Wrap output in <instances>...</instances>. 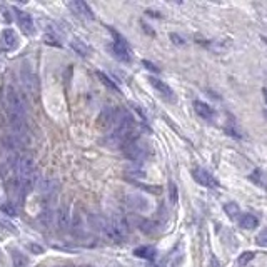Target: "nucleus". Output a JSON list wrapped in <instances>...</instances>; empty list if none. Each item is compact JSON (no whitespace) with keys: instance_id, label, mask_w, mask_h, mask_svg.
Listing matches in <instances>:
<instances>
[{"instance_id":"f257e3e1","label":"nucleus","mask_w":267,"mask_h":267,"mask_svg":"<svg viewBox=\"0 0 267 267\" xmlns=\"http://www.w3.org/2000/svg\"><path fill=\"white\" fill-rule=\"evenodd\" d=\"M4 108L10 120V126L26 124L27 117V102L20 92H17L14 87H7L4 92Z\"/></svg>"},{"instance_id":"f03ea898","label":"nucleus","mask_w":267,"mask_h":267,"mask_svg":"<svg viewBox=\"0 0 267 267\" xmlns=\"http://www.w3.org/2000/svg\"><path fill=\"white\" fill-rule=\"evenodd\" d=\"M17 172V189L22 197L27 196L28 192L36 187V164H34L30 156H20L17 157L16 164Z\"/></svg>"},{"instance_id":"7ed1b4c3","label":"nucleus","mask_w":267,"mask_h":267,"mask_svg":"<svg viewBox=\"0 0 267 267\" xmlns=\"http://www.w3.org/2000/svg\"><path fill=\"white\" fill-rule=\"evenodd\" d=\"M124 149V154L128 160L136 162V164H142V162L147 160V157H149V149H147V146L144 142H140L139 139L128 142L122 147Z\"/></svg>"},{"instance_id":"20e7f679","label":"nucleus","mask_w":267,"mask_h":267,"mask_svg":"<svg viewBox=\"0 0 267 267\" xmlns=\"http://www.w3.org/2000/svg\"><path fill=\"white\" fill-rule=\"evenodd\" d=\"M112 32V36H114V44H112V50H114V56H116L118 60H122V62H130L132 60V56H130V48H128L127 46V42H126V38H124L120 34H117V32Z\"/></svg>"},{"instance_id":"39448f33","label":"nucleus","mask_w":267,"mask_h":267,"mask_svg":"<svg viewBox=\"0 0 267 267\" xmlns=\"http://www.w3.org/2000/svg\"><path fill=\"white\" fill-rule=\"evenodd\" d=\"M192 177H194V180L197 184H200L202 187H207V189H217L219 187V180L216 179L214 174H210L207 169H194L192 170Z\"/></svg>"},{"instance_id":"423d86ee","label":"nucleus","mask_w":267,"mask_h":267,"mask_svg":"<svg viewBox=\"0 0 267 267\" xmlns=\"http://www.w3.org/2000/svg\"><path fill=\"white\" fill-rule=\"evenodd\" d=\"M18 44H20V40H18L17 32L14 28H4L2 36H0V47H2V50L14 52L18 47Z\"/></svg>"},{"instance_id":"0eeeda50","label":"nucleus","mask_w":267,"mask_h":267,"mask_svg":"<svg viewBox=\"0 0 267 267\" xmlns=\"http://www.w3.org/2000/svg\"><path fill=\"white\" fill-rule=\"evenodd\" d=\"M149 84L156 88L157 92H159V96H162V97L166 98V100H170V102L176 100L174 90H172V88L167 86L164 80H160V78H156V77H149Z\"/></svg>"},{"instance_id":"6e6552de","label":"nucleus","mask_w":267,"mask_h":267,"mask_svg":"<svg viewBox=\"0 0 267 267\" xmlns=\"http://www.w3.org/2000/svg\"><path fill=\"white\" fill-rule=\"evenodd\" d=\"M117 116H118V112L114 107H106L100 112V116H98V120H97L98 127H102V128L114 127V124L117 120Z\"/></svg>"},{"instance_id":"1a4fd4ad","label":"nucleus","mask_w":267,"mask_h":267,"mask_svg":"<svg viewBox=\"0 0 267 267\" xmlns=\"http://www.w3.org/2000/svg\"><path fill=\"white\" fill-rule=\"evenodd\" d=\"M127 204L130 206L134 210H139V212H146V210L150 209L149 200L140 194H128L127 196Z\"/></svg>"},{"instance_id":"9d476101","label":"nucleus","mask_w":267,"mask_h":267,"mask_svg":"<svg viewBox=\"0 0 267 267\" xmlns=\"http://www.w3.org/2000/svg\"><path fill=\"white\" fill-rule=\"evenodd\" d=\"M16 17H17V22L18 26L22 27V30L26 34H34L36 30V27H34V18L30 17V14L20 10V8H16Z\"/></svg>"},{"instance_id":"9b49d317","label":"nucleus","mask_w":267,"mask_h":267,"mask_svg":"<svg viewBox=\"0 0 267 267\" xmlns=\"http://www.w3.org/2000/svg\"><path fill=\"white\" fill-rule=\"evenodd\" d=\"M68 6V8L76 14V16H78V17H86V18H94V14H92V8L87 6L86 2H68L67 4Z\"/></svg>"},{"instance_id":"f8f14e48","label":"nucleus","mask_w":267,"mask_h":267,"mask_svg":"<svg viewBox=\"0 0 267 267\" xmlns=\"http://www.w3.org/2000/svg\"><path fill=\"white\" fill-rule=\"evenodd\" d=\"M194 110L199 117L206 118V120H210V118H214L216 116V110L212 108L209 104L206 102H200V100H196L194 102Z\"/></svg>"},{"instance_id":"ddd939ff","label":"nucleus","mask_w":267,"mask_h":267,"mask_svg":"<svg viewBox=\"0 0 267 267\" xmlns=\"http://www.w3.org/2000/svg\"><path fill=\"white\" fill-rule=\"evenodd\" d=\"M239 227L244 230H252L259 227V217L254 214H242L239 216Z\"/></svg>"},{"instance_id":"4468645a","label":"nucleus","mask_w":267,"mask_h":267,"mask_svg":"<svg viewBox=\"0 0 267 267\" xmlns=\"http://www.w3.org/2000/svg\"><path fill=\"white\" fill-rule=\"evenodd\" d=\"M134 254L137 257H140V259L152 260V259H156L157 250H156V247H152V246H142V247H137V249L134 250Z\"/></svg>"},{"instance_id":"2eb2a0df","label":"nucleus","mask_w":267,"mask_h":267,"mask_svg":"<svg viewBox=\"0 0 267 267\" xmlns=\"http://www.w3.org/2000/svg\"><path fill=\"white\" fill-rule=\"evenodd\" d=\"M70 46H72L74 50H76V54H78V56H82V57L88 56V47L82 40H78V38H74V40L70 42Z\"/></svg>"},{"instance_id":"dca6fc26","label":"nucleus","mask_w":267,"mask_h":267,"mask_svg":"<svg viewBox=\"0 0 267 267\" xmlns=\"http://www.w3.org/2000/svg\"><path fill=\"white\" fill-rule=\"evenodd\" d=\"M57 226H58V229H64V230L68 227V212H67V209H60L57 212Z\"/></svg>"},{"instance_id":"f3484780","label":"nucleus","mask_w":267,"mask_h":267,"mask_svg":"<svg viewBox=\"0 0 267 267\" xmlns=\"http://www.w3.org/2000/svg\"><path fill=\"white\" fill-rule=\"evenodd\" d=\"M12 259H14V266L16 267H26L28 264V259L18 250H12Z\"/></svg>"},{"instance_id":"a211bd4d","label":"nucleus","mask_w":267,"mask_h":267,"mask_svg":"<svg viewBox=\"0 0 267 267\" xmlns=\"http://www.w3.org/2000/svg\"><path fill=\"white\" fill-rule=\"evenodd\" d=\"M224 210H226V214L230 217V219H236V217L240 214V209H239V206H237L236 202H229V204H226Z\"/></svg>"},{"instance_id":"6ab92c4d","label":"nucleus","mask_w":267,"mask_h":267,"mask_svg":"<svg viewBox=\"0 0 267 267\" xmlns=\"http://www.w3.org/2000/svg\"><path fill=\"white\" fill-rule=\"evenodd\" d=\"M254 257H256L254 252L247 250V252H244V254H240V257L237 259V264H239V267H246L252 259H254Z\"/></svg>"},{"instance_id":"aec40b11","label":"nucleus","mask_w":267,"mask_h":267,"mask_svg":"<svg viewBox=\"0 0 267 267\" xmlns=\"http://www.w3.org/2000/svg\"><path fill=\"white\" fill-rule=\"evenodd\" d=\"M97 77L100 78L102 80V84H106V86L108 87V88H112V90H117L118 92V87L116 86V82H112L110 78H108L106 74H102V72H97Z\"/></svg>"},{"instance_id":"412c9836","label":"nucleus","mask_w":267,"mask_h":267,"mask_svg":"<svg viewBox=\"0 0 267 267\" xmlns=\"http://www.w3.org/2000/svg\"><path fill=\"white\" fill-rule=\"evenodd\" d=\"M40 222L46 227L48 226H52V222H54V214H52V210H44L42 214H40Z\"/></svg>"},{"instance_id":"4be33fe9","label":"nucleus","mask_w":267,"mask_h":267,"mask_svg":"<svg viewBox=\"0 0 267 267\" xmlns=\"http://www.w3.org/2000/svg\"><path fill=\"white\" fill-rule=\"evenodd\" d=\"M182 260H184V254H182L180 250H174V252H172V256H170V266L172 267H177Z\"/></svg>"},{"instance_id":"5701e85b","label":"nucleus","mask_w":267,"mask_h":267,"mask_svg":"<svg viewBox=\"0 0 267 267\" xmlns=\"http://www.w3.org/2000/svg\"><path fill=\"white\" fill-rule=\"evenodd\" d=\"M56 186H57V184H56L54 180H46V182H42V187H40V189H42L44 194H52V192L57 189Z\"/></svg>"},{"instance_id":"b1692460","label":"nucleus","mask_w":267,"mask_h":267,"mask_svg":"<svg viewBox=\"0 0 267 267\" xmlns=\"http://www.w3.org/2000/svg\"><path fill=\"white\" fill-rule=\"evenodd\" d=\"M257 244L260 247H267V229L259 232V236H257Z\"/></svg>"},{"instance_id":"393cba45","label":"nucleus","mask_w":267,"mask_h":267,"mask_svg":"<svg viewBox=\"0 0 267 267\" xmlns=\"http://www.w3.org/2000/svg\"><path fill=\"white\" fill-rule=\"evenodd\" d=\"M2 210L6 212L7 216H16V209H14L12 204H4L2 206Z\"/></svg>"},{"instance_id":"a878e982","label":"nucleus","mask_w":267,"mask_h":267,"mask_svg":"<svg viewBox=\"0 0 267 267\" xmlns=\"http://www.w3.org/2000/svg\"><path fill=\"white\" fill-rule=\"evenodd\" d=\"M169 189H170V200H172V204H176V202H177V187H176V184H170Z\"/></svg>"},{"instance_id":"bb28decb","label":"nucleus","mask_w":267,"mask_h":267,"mask_svg":"<svg viewBox=\"0 0 267 267\" xmlns=\"http://www.w3.org/2000/svg\"><path fill=\"white\" fill-rule=\"evenodd\" d=\"M170 38H172V42L177 44V46H184V40H182L179 36H176V34H170Z\"/></svg>"},{"instance_id":"cd10ccee","label":"nucleus","mask_w":267,"mask_h":267,"mask_svg":"<svg viewBox=\"0 0 267 267\" xmlns=\"http://www.w3.org/2000/svg\"><path fill=\"white\" fill-rule=\"evenodd\" d=\"M30 249H32L34 252H38V254H40V252H42V247H38V246H34V244H30Z\"/></svg>"},{"instance_id":"c85d7f7f","label":"nucleus","mask_w":267,"mask_h":267,"mask_svg":"<svg viewBox=\"0 0 267 267\" xmlns=\"http://www.w3.org/2000/svg\"><path fill=\"white\" fill-rule=\"evenodd\" d=\"M144 66H147V68H150V70H157V68L152 66V64H149V62H144Z\"/></svg>"}]
</instances>
